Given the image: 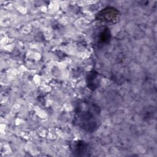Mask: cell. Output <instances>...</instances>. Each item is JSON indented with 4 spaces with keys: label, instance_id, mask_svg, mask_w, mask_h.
<instances>
[{
    "label": "cell",
    "instance_id": "6da1fadb",
    "mask_svg": "<svg viewBox=\"0 0 157 157\" xmlns=\"http://www.w3.org/2000/svg\"><path fill=\"white\" fill-rule=\"evenodd\" d=\"M73 123L86 132H95L101 124L99 106L88 100L78 101L75 105Z\"/></svg>",
    "mask_w": 157,
    "mask_h": 157
},
{
    "label": "cell",
    "instance_id": "7a4b0ae2",
    "mask_svg": "<svg viewBox=\"0 0 157 157\" xmlns=\"http://www.w3.org/2000/svg\"><path fill=\"white\" fill-rule=\"evenodd\" d=\"M120 11L114 7L108 6L99 10L95 16V19L100 22L115 24L120 19Z\"/></svg>",
    "mask_w": 157,
    "mask_h": 157
},
{
    "label": "cell",
    "instance_id": "3957f363",
    "mask_svg": "<svg viewBox=\"0 0 157 157\" xmlns=\"http://www.w3.org/2000/svg\"><path fill=\"white\" fill-rule=\"evenodd\" d=\"M69 148L74 156H90L91 155V147L84 140H74L69 143Z\"/></svg>",
    "mask_w": 157,
    "mask_h": 157
},
{
    "label": "cell",
    "instance_id": "277c9868",
    "mask_svg": "<svg viewBox=\"0 0 157 157\" xmlns=\"http://www.w3.org/2000/svg\"><path fill=\"white\" fill-rule=\"evenodd\" d=\"M111 37L112 34L109 28L106 26H101L94 34V44L98 48H101L110 43Z\"/></svg>",
    "mask_w": 157,
    "mask_h": 157
},
{
    "label": "cell",
    "instance_id": "5b68a950",
    "mask_svg": "<svg viewBox=\"0 0 157 157\" xmlns=\"http://www.w3.org/2000/svg\"><path fill=\"white\" fill-rule=\"evenodd\" d=\"M86 83L88 88L91 91H94L98 88L101 83L99 74L95 70H91L86 76Z\"/></svg>",
    "mask_w": 157,
    "mask_h": 157
},
{
    "label": "cell",
    "instance_id": "8992f818",
    "mask_svg": "<svg viewBox=\"0 0 157 157\" xmlns=\"http://www.w3.org/2000/svg\"><path fill=\"white\" fill-rule=\"evenodd\" d=\"M144 113V118H147V120L151 119V118H153V116L155 114V110L154 109V110H153V107L147 108V109H146Z\"/></svg>",
    "mask_w": 157,
    "mask_h": 157
}]
</instances>
